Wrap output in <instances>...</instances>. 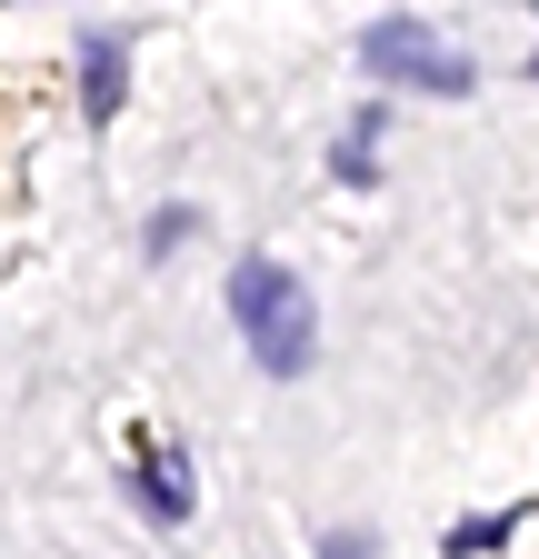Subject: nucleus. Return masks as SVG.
Masks as SVG:
<instances>
[{"label":"nucleus","mask_w":539,"mask_h":559,"mask_svg":"<svg viewBox=\"0 0 539 559\" xmlns=\"http://www.w3.org/2000/svg\"><path fill=\"white\" fill-rule=\"evenodd\" d=\"M130 489H141L151 520H180V510H190V469H180V460H141V479H130Z\"/></svg>","instance_id":"20e7f679"},{"label":"nucleus","mask_w":539,"mask_h":559,"mask_svg":"<svg viewBox=\"0 0 539 559\" xmlns=\"http://www.w3.org/2000/svg\"><path fill=\"white\" fill-rule=\"evenodd\" d=\"M370 140H380V110H360V120H350V140L330 151V170H340V180H380V170H370Z\"/></svg>","instance_id":"39448f33"},{"label":"nucleus","mask_w":539,"mask_h":559,"mask_svg":"<svg viewBox=\"0 0 539 559\" xmlns=\"http://www.w3.org/2000/svg\"><path fill=\"white\" fill-rule=\"evenodd\" d=\"M230 320H240V340H250V360L270 370V380H300L310 370V290H300V280L280 270V260H240L230 270Z\"/></svg>","instance_id":"f257e3e1"},{"label":"nucleus","mask_w":539,"mask_h":559,"mask_svg":"<svg viewBox=\"0 0 539 559\" xmlns=\"http://www.w3.org/2000/svg\"><path fill=\"white\" fill-rule=\"evenodd\" d=\"M490 539H510V520H459L450 530V549H490Z\"/></svg>","instance_id":"0eeeda50"},{"label":"nucleus","mask_w":539,"mask_h":559,"mask_svg":"<svg viewBox=\"0 0 539 559\" xmlns=\"http://www.w3.org/2000/svg\"><path fill=\"white\" fill-rule=\"evenodd\" d=\"M529 70H539V60H529Z\"/></svg>","instance_id":"6e6552de"},{"label":"nucleus","mask_w":539,"mask_h":559,"mask_svg":"<svg viewBox=\"0 0 539 559\" xmlns=\"http://www.w3.org/2000/svg\"><path fill=\"white\" fill-rule=\"evenodd\" d=\"M190 230H200V221H190V210H160V221H151V250H160V260H170V250H180V240H190Z\"/></svg>","instance_id":"423d86ee"},{"label":"nucleus","mask_w":539,"mask_h":559,"mask_svg":"<svg viewBox=\"0 0 539 559\" xmlns=\"http://www.w3.org/2000/svg\"><path fill=\"white\" fill-rule=\"evenodd\" d=\"M120 60H130V50L100 31V40H91V60H81V100H91V120H110V110H120Z\"/></svg>","instance_id":"7ed1b4c3"},{"label":"nucleus","mask_w":539,"mask_h":559,"mask_svg":"<svg viewBox=\"0 0 539 559\" xmlns=\"http://www.w3.org/2000/svg\"><path fill=\"white\" fill-rule=\"evenodd\" d=\"M360 60H370V70H390V81H410V91H440V100H459V91H469V60H459V50H440L420 21H380V31L360 40Z\"/></svg>","instance_id":"f03ea898"}]
</instances>
